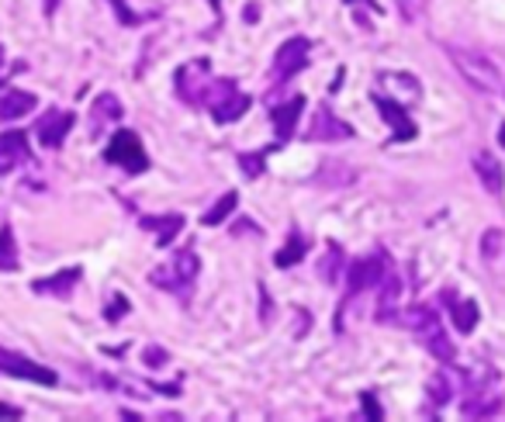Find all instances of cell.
Wrapping results in <instances>:
<instances>
[{
    "label": "cell",
    "instance_id": "6da1fadb",
    "mask_svg": "<svg viewBox=\"0 0 505 422\" xmlns=\"http://www.w3.org/2000/svg\"><path fill=\"white\" fill-rule=\"evenodd\" d=\"M405 326L415 332V340L423 343V350H429L440 364H450L457 353H453V343H450L447 329L440 322V315L426 305H412L405 312Z\"/></svg>",
    "mask_w": 505,
    "mask_h": 422
},
{
    "label": "cell",
    "instance_id": "7a4b0ae2",
    "mask_svg": "<svg viewBox=\"0 0 505 422\" xmlns=\"http://www.w3.org/2000/svg\"><path fill=\"white\" fill-rule=\"evenodd\" d=\"M447 56H450V62L457 66V73H461L478 94H499V91H502V73H499V66L488 56L474 53V49H461V45H450Z\"/></svg>",
    "mask_w": 505,
    "mask_h": 422
},
{
    "label": "cell",
    "instance_id": "3957f363",
    "mask_svg": "<svg viewBox=\"0 0 505 422\" xmlns=\"http://www.w3.org/2000/svg\"><path fill=\"white\" fill-rule=\"evenodd\" d=\"M205 104L218 125H229V121H239V118L250 111V97L235 91L233 80H214L212 87L205 91Z\"/></svg>",
    "mask_w": 505,
    "mask_h": 422
},
{
    "label": "cell",
    "instance_id": "277c9868",
    "mask_svg": "<svg viewBox=\"0 0 505 422\" xmlns=\"http://www.w3.org/2000/svg\"><path fill=\"white\" fill-rule=\"evenodd\" d=\"M197 270H201V264H197V253L195 250H180L174 260H170V267L153 270V273H149V281L159 284L163 291H187L191 284H195Z\"/></svg>",
    "mask_w": 505,
    "mask_h": 422
},
{
    "label": "cell",
    "instance_id": "5b68a950",
    "mask_svg": "<svg viewBox=\"0 0 505 422\" xmlns=\"http://www.w3.org/2000/svg\"><path fill=\"white\" fill-rule=\"evenodd\" d=\"M104 159L115 163V167H121V170H129V173H142L146 167H149V159H146V153H142V139H138L136 132H129V129L115 132V139H111L108 149H104Z\"/></svg>",
    "mask_w": 505,
    "mask_h": 422
},
{
    "label": "cell",
    "instance_id": "8992f818",
    "mask_svg": "<svg viewBox=\"0 0 505 422\" xmlns=\"http://www.w3.org/2000/svg\"><path fill=\"white\" fill-rule=\"evenodd\" d=\"M381 281H385V256L381 253H367V256L350 260V267H347V294L350 298L377 288Z\"/></svg>",
    "mask_w": 505,
    "mask_h": 422
},
{
    "label": "cell",
    "instance_id": "52a82bcc",
    "mask_svg": "<svg viewBox=\"0 0 505 422\" xmlns=\"http://www.w3.org/2000/svg\"><path fill=\"white\" fill-rule=\"evenodd\" d=\"M0 374L7 378H21V381H35V384H56V370L35 364V360H24L21 353H11L0 346Z\"/></svg>",
    "mask_w": 505,
    "mask_h": 422
},
{
    "label": "cell",
    "instance_id": "ba28073f",
    "mask_svg": "<svg viewBox=\"0 0 505 422\" xmlns=\"http://www.w3.org/2000/svg\"><path fill=\"white\" fill-rule=\"evenodd\" d=\"M309 56H311V42L305 35H294L288 39L281 49H277V59H273V73L281 80L294 77V73H301L305 66H309Z\"/></svg>",
    "mask_w": 505,
    "mask_h": 422
},
{
    "label": "cell",
    "instance_id": "9c48e42d",
    "mask_svg": "<svg viewBox=\"0 0 505 422\" xmlns=\"http://www.w3.org/2000/svg\"><path fill=\"white\" fill-rule=\"evenodd\" d=\"M377 87H381V94H388L391 101H398V104H405V108L423 97V83L412 77V73L385 70V73H377Z\"/></svg>",
    "mask_w": 505,
    "mask_h": 422
},
{
    "label": "cell",
    "instance_id": "30bf717a",
    "mask_svg": "<svg viewBox=\"0 0 505 422\" xmlns=\"http://www.w3.org/2000/svg\"><path fill=\"white\" fill-rule=\"evenodd\" d=\"M370 101H374V108L381 111L385 125H388L398 139H415V125H412V118H408L405 104H398V101H391V97H385V94H374Z\"/></svg>",
    "mask_w": 505,
    "mask_h": 422
},
{
    "label": "cell",
    "instance_id": "8fae6325",
    "mask_svg": "<svg viewBox=\"0 0 505 422\" xmlns=\"http://www.w3.org/2000/svg\"><path fill=\"white\" fill-rule=\"evenodd\" d=\"M353 135V129L343 121V118H336L322 104L319 111H315V121H311V129H309V139L311 142H339V139H350Z\"/></svg>",
    "mask_w": 505,
    "mask_h": 422
},
{
    "label": "cell",
    "instance_id": "7c38bea8",
    "mask_svg": "<svg viewBox=\"0 0 505 422\" xmlns=\"http://www.w3.org/2000/svg\"><path fill=\"white\" fill-rule=\"evenodd\" d=\"M73 121H77V118L70 115V111H49V115L39 121V142L45 149H59V146L66 142L70 129H73Z\"/></svg>",
    "mask_w": 505,
    "mask_h": 422
},
{
    "label": "cell",
    "instance_id": "4fadbf2b",
    "mask_svg": "<svg viewBox=\"0 0 505 422\" xmlns=\"http://www.w3.org/2000/svg\"><path fill=\"white\" fill-rule=\"evenodd\" d=\"M305 111V97H291V101H284V104H277L271 111L273 118V132H277V142H284V139H291L294 129H298V118Z\"/></svg>",
    "mask_w": 505,
    "mask_h": 422
},
{
    "label": "cell",
    "instance_id": "5bb4252c",
    "mask_svg": "<svg viewBox=\"0 0 505 422\" xmlns=\"http://www.w3.org/2000/svg\"><path fill=\"white\" fill-rule=\"evenodd\" d=\"M208 62H187V66H180V73H176V94L184 97V101H191L195 104L197 94H205V77H208V70H205Z\"/></svg>",
    "mask_w": 505,
    "mask_h": 422
},
{
    "label": "cell",
    "instance_id": "9a60e30c",
    "mask_svg": "<svg viewBox=\"0 0 505 422\" xmlns=\"http://www.w3.org/2000/svg\"><path fill=\"white\" fill-rule=\"evenodd\" d=\"M24 159H28V135L24 132L0 135V173H11Z\"/></svg>",
    "mask_w": 505,
    "mask_h": 422
},
{
    "label": "cell",
    "instance_id": "2e32d148",
    "mask_svg": "<svg viewBox=\"0 0 505 422\" xmlns=\"http://www.w3.org/2000/svg\"><path fill=\"white\" fill-rule=\"evenodd\" d=\"M39 97L28 94V91H4L0 94V118L4 121H14V118H24L28 111H35Z\"/></svg>",
    "mask_w": 505,
    "mask_h": 422
},
{
    "label": "cell",
    "instance_id": "e0dca14e",
    "mask_svg": "<svg viewBox=\"0 0 505 422\" xmlns=\"http://www.w3.org/2000/svg\"><path fill=\"white\" fill-rule=\"evenodd\" d=\"M142 229L156 232L159 246H170L176 239V232L184 229V215H149V218H142Z\"/></svg>",
    "mask_w": 505,
    "mask_h": 422
},
{
    "label": "cell",
    "instance_id": "ac0fdd59",
    "mask_svg": "<svg viewBox=\"0 0 505 422\" xmlns=\"http://www.w3.org/2000/svg\"><path fill=\"white\" fill-rule=\"evenodd\" d=\"M450 302V319H453V329L457 332H474V326H478V319H481V312H478V302H471V298H464V302H457L453 294H447Z\"/></svg>",
    "mask_w": 505,
    "mask_h": 422
},
{
    "label": "cell",
    "instance_id": "d6986e66",
    "mask_svg": "<svg viewBox=\"0 0 505 422\" xmlns=\"http://www.w3.org/2000/svg\"><path fill=\"white\" fill-rule=\"evenodd\" d=\"M121 118V104H118L115 94H100L98 101H94V108H91V132L100 135L104 132V125H111V121H118Z\"/></svg>",
    "mask_w": 505,
    "mask_h": 422
},
{
    "label": "cell",
    "instance_id": "ffe728a7",
    "mask_svg": "<svg viewBox=\"0 0 505 422\" xmlns=\"http://www.w3.org/2000/svg\"><path fill=\"white\" fill-rule=\"evenodd\" d=\"M474 170H478V180L485 184V191H491V194H499L505 187V173H502V167H499V159L491 153H478L474 156Z\"/></svg>",
    "mask_w": 505,
    "mask_h": 422
},
{
    "label": "cell",
    "instance_id": "44dd1931",
    "mask_svg": "<svg viewBox=\"0 0 505 422\" xmlns=\"http://www.w3.org/2000/svg\"><path fill=\"white\" fill-rule=\"evenodd\" d=\"M77 281H80V267H70L62 270V273H56V277H42L32 288L39 291V294H70Z\"/></svg>",
    "mask_w": 505,
    "mask_h": 422
},
{
    "label": "cell",
    "instance_id": "7402d4cb",
    "mask_svg": "<svg viewBox=\"0 0 505 422\" xmlns=\"http://www.w3.org/2000/svg\"><path fill=\"white\" fill-rule=\"evenodd\" d=\"M235 205H239V194L225 191L222 197H218V201H214L212 208L201 215V225H208V229H212V225H222V222H225V218H229V215L235 211Z\"/></svg>",
    "mask_w": 505,
    "mask_h": 422
},
{
    "label": "cell",
    "instance_id": "603a6c76",
    "mask_svg": "<svg viewBox=\"0 0 505 422\" xmlns=\"http://www.w3.org/2000/svg\"><path fill=\"white\" fill-rule=\"evenodd\" d=\"M426 395L433 398V405H447L453 398V384H450L447 370H436L426 381Z\"/></svg>",
    "mask_w": 505,
    "mask_h": 422
},
{
    "label": "cell",
    "instance_id": "cb8c5ba5",
    "mask_svg": "<svg viewBox=\"0 0 505 422\" xmlns=\"http://www.w3.org/2000/svg\"><path fill=\"white\" fill-rule=\"evenodd\" d=\"M305 253H309V243H305V239H301L298 232H291V243H288L284 250L273 256V264H277L281 270H284V267H294V264H298V260H301Z\"/></svg>",
    "mask_w": 505,
    "mask_h": 422
},
{
    "label": "cell",
    "instance_id": "d4e9b609",
    "mask_svg": "<svg viewBox=\"0 0 505 422\" xmlns=\"http://www.w3.org/2000/svg\"><path fill=\"white\" fill-rule=\"evenodd\" d=\"M0 270H18V243L11 225L0 229Z\"/></svg>",
    "mask_w": 505,
    "mask_h": 422
},
{
    "label": "cell",
    "instance_id": "484cf974",
    "mask_svg": "<svg viewBox=\"0 0 505 422\" xmlns=\"http://www.w3.org/2000/svg\"><path fill=\"white\" fill-rule=\"evenodd\" d=\"M502 246H505L502 229H488L485 235H481V260H488V264H495V260L502 256Z\"/></svg>",
    "mask_w": 505,
    "mask_h": 422
},
{
    "label": "cell",
    "instance_id": "4316f807",
    "mask_svg": "<svg viewBox=\"0 0 505 422\" xmlns=\"http://www.w3.org/2000/svg\"><path fill=\"white\" fill-rule=\"evenodd\" d=\"M339 267H343V250H339L336 243H329V256L322 260V267H319V277H322L326 284H336V281H339V273H336V270H339Z\"/></svg>",
    "mask_w": 505,
    "mask_h": 422
},
{
    "label": "cell",
    "instance_id": "83f0119b",
    "mask_svg": "<svg viewBox=\"0 0 505 422\" xmlns=\"http://www.w3.org/2000/svg\"><path fill=\"white\" fill-rule=\"evenodd\" d=\"M271 153V149H267ZM267 153H243L239 156V167H243V173L250 177V180H256L260 173H263V163H267Z\"/></svg>",
    "mask_w": 505,
    "mask_h": 422
},
{
    "label": "cell",
    "instance_id": "f1b7e54d",
    "mask_svg": "<svg viewBox=\"0 0 505 422\" xmlns=\"http://www.w3.org/2000/svg\"><path fill=\"white\" fill-rule=\"evenodd\" d=\"M402 294V281L391 273V277H385V298H381V319H388L391 305H395V298Z\"/></svg>",
    "mask_w": 505,
    "mask_h": 422
},
{
    "label": "cell",
    "instance_id": "f546056e",
    "mask_svg": "<svg viewBox=\"0 0 505 422\" xmlns=\"http://www.w3.org/2000/svg\"><path fill=\"white\" fill-rule=\"evenodd\" d=\"M125 312H129V302H125L121 294H115V298H111V305L104 308V319H108V322H118Z\"/></svg>",
    "mask_w": 505,
    "mask_h": 422
},
{
    "label": "cell",
    "instance_id": "4dcf8cb0",
    "mask_svg": "<svg viewBox=\"0 0 505 422\" xmlns=\"http://www.w3.org/2000/svg\"><path fill=\"white\" fill-rule=\"evenodd\" d=\"M111 4H115L118 21H121V24H138V21H146V18H142V14H132V7H129L125 0H111Z\"/></svg>",
    "mask_w": 505,
    "mask_h": 422
},
{
    "label": "cell",
    "instance_id": "1f68e13d",
    "mask_svg": "<svg viewBox=\"0 0 505 422\" xmlns=\"http://www.w3.org/2000/svg\"><path fill=\"white\" fill-rule=\"evenodd\" d=\"M398 7H402L405 21H415V14L423 11V0H398Z\"/></svg>",
    "mask_w": 505,
    "mask_h": 422
},
{
    "label": "cell",
    "instance_id": "d6a6232c",
    "mask_svg": "<svg viewBox=\"0 0 505 422\" xmlns=\"http://www.w3.org/2000/svg\"><path fill=\"white\" fill-rule=\"evenodd\" d=\"M163 360H167V353H163V350H146V364H163Z\"/></svg>",
    "mask_w": 505,
    "mask_h": 422
},
{
    "label": "cell",
    "instance_id": "836d02e7",
    "mask_svg": "<svg viewBox=\"0 0 505 422\" xmlns=\"http://www.w3.org/2000/svg\"><path fill=\"white\" fill-rule=\"evenodd\" d=\"M364 412H367V416H374V419H381V408H377V402H374L370 395H364Z\"/></svg>",
    "mask_w": 505,
    "mask_h": 422
},
{
    "label": "cell",
    "instance_id": "e575fe53",
    "mask_svg": "<svg viewBox=\"0 0 505 422\" xmlns=\"http://www.w3.org/2000/svg\"><path fill=\"white\" fill-rule=\"evenodd\" d=\"M0 419H21V408H14V405H0Z\"/></svg>",
    "mask_w": 505,
    "mask_h": 422
},
{
    "label": "cell",
    "instance_id": "d590c367",
    "mask_svg": "<svg viewBox=\"0 0 505 422\" xmlns=\"http://www.w3.org/2000/svg\"><path fill=\"white\" fill-rule=\"evenodd\" d=\"M256 11H260L256 4H246V21H256Z\"/></svg>",
    "mask_w": 505,
    "mask_h": 422
},
{
    "label": "cell",
    "instance_id": "8d00e7d4",
    "mask_svg": "<svg viewBox=\"0 0 505 422\" xmlns=\"http://www.w3.org/2000/svg\"><path fill=\"white\" fill-rule=\"evenodd\" d=\"M208 4H212V11H214V14H222V11H218V7H222V0H208Z\"/></svg>",
    "mask_w": 505,
    "mask_h": 422
},
{
    "label": "cell",
    "instance_id": "74e56055",
    "mask_svg": "<svg viewBox=\"0 0 505 422\" xmlns=\"http://www.w3.org/2000/svg\"><path fill=\"white\" fill-rule=\"evenodd\" d=\"M499 142H502V149H505V125L499 129Z\"/></svg>",
    "mask_w": 505,
    "mask_h": 422
},
{
    "label": "cell",
    "instance_id": "f35d334b",
    "mask_svg": "<svg viewBox=\"0 0 505 422\" xmlns=\"http://www.w3.org/2000/svg\"><path fill=\"white\" fill-rule=\"evenodd\" d=\"M347 4H353V0H347ZM370 4V11H377V4H374V0H367Z\"/></svg>",
    "mask_w": 505,
    "mask_h": 422
}]
</instances>
